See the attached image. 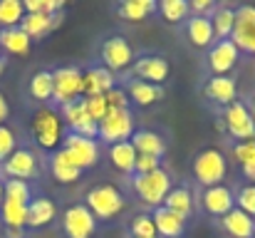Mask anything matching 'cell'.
<instances>
[{"label":"cell","instance_id":"7dc6e473","mask_svg":"<svg viewBox=\"0 0 255 238\" xmlns=\"http://www.w3.org/2000/svg\"><path fill=\"white\" fill-rule=\"evenodd\" d=\"M7 114H10V107H7V99L2 97V92H0V127L5 124V119H7Z\"/></svg>","mask_w":255,"mask_h":238},{"label":"cell","instance_id":"277c9868","mask_svg":"<svg viewBox=\"0 0 255 238\" xmlns=\"http://www.w3.org/2000/svg\"><path fill=\"white\" fill-rule=\"evenodd\" d=\"M226 174H228V159L223 157V152L208 147L193 157V176L203 189L223 184Z\"/></svg>","mask_w":255,"mask_h":238},{"label":"cell","instance_id":"8d00e7d4","mask_svg":"<svg viewBox=\"0 0 255 238\" xmlns=\"http://www.w3.org/2000/svg\"><path fill=\"white\" fill-rule=\"evenodd\" d=\"M129 231H131V238H156V226H154L151 214H136L129 224Z\"/></svg>","mask_w":255,"mask_h":238},{"label":"cell","instance_id":"681fc988","mask_svg":"<svg viewBox=\"0 0 255 238\" xmlns=\"http://www.w3.org/2000/svg\"><path fill=\"white\" fill-rule=\"evenodd\" d=\"M2 199H5V181H0V204H2Z\"/></svg>","mask_w":255,"mask_h":238},{"label":"cell","instance_id":"cb8c5ba5","mask_svg":"<svg viewBox=\"0 0 255 238\" xmlns=\"http://www.w3.org/2000/svg\"><path fill=\"white\" fill-rule=\"evenodd\" d=\"M129 142L134 144L136 154H146V157H156V159H161L166 154V139L159 132H154V129H136Z\"/></svg>","mask_w":255,"mask_h":238},{"label":"cell","instance_id":"4dcf8cb0","mask_svg":"<svg viewBox=\"0 0 255 238\" xmlns=\"http://www.w3.org/2000/svg\"><path fill=\"white\" fill-rule=\"evenodd\" d=\"M164 206L169 211H173V214L188 219L193 214V194H191V189L188 186H173L169 191V196H166V201H164Z\"/></svg>","mask_w":255,"mask_h":238},{"label":"cell","instance_id":"1f68e13d","mask_svg":"<svg viewBox=\"0 0 255 238\" xmlns=\"http://www.w3.org/2000/svg\"><path fill=\"white\" fill-rule=\"evenodd\" d=\"M156 12L169 25H181L191 17V7L186 0H161V2H156Z\"/></svg>","mask_w":255,"mask_h":238},{"label":"cell","instance_id":"6da1fadb","mask_svg":"<svg viewBox=\"0 0 255 238\" xmlns=\"http://www.w3.org/2000/svg\"><path fill=\"white\" fill-rule=\"evenodd\" d=\"M85 206L97 221H114L127 209V199L114 184H94L92 189H87Z\"/></svg>","mask_w":255,"mask_h":238},{"label":"cell","instance_id":"83f0119b","mask_svg":"<svg viewBox=\"0 0 255 238\" xmlns=\"http://www.w3.org/2000/svg\"><path fill=\"white\" fill-rule=\"evenodd\" d=\"M136 149L131 142H122V144H112L109 147V161L117 171L122 174H134V166H136Z\"/></svg>","mask_w":255,"mask_h":238},{"label":"cell","instance_id":"9c48e42d","mask_svg":"<svg viewBox=\"0 0 255 238\" xmlns=\"http://www.w3.org/2000/svg\"><path fill=\"white\" fill-rule=\"evenodd\" d=\"M99 55H102V62H104V67L109 70V72H127L131 65H134V50H131V45H129V40L127 37H122V35H112V37H107L104 42H102V50H99Z\"/></svg>","mask_w":255,"mask_h":238},{"label":"cell","instance_id":"f546056e","mask_svg":"<svg viewBox=\"0 0 255 238\" xmlns=\"http://www.w3.org/2000/svg\"><path fill=\"white\" fill-rule=\"evenodd\" d=\"M211 25H213L216 40H228L233 35V25H236V7L216 5V10L211 12Z\"/></svg>","mask_w":255,"mask_h":238},{"label":"cell","instance_id":"5b68a950","mask_svg":"<svg viewBox=\"0 0 255 238\" xmlns=\"http://www.w3.org/2000/svg\"><path fill=\"white\" fill-rule=\"evenodd\" d=\"M134 114L131 109H109L107 117L99 122V132H97V142L102 144H122L129 142L134 134Z\"/></svg>","mask_w":255,"mask_h":238},{"label":"cell","instance_id":"ffe728a7","mask_svg":"<svg viewBox=\"0 0 255 238\" xmlns=\"http://www.w3.org/2000/svg\"><path fill=\"white\" fill-rule=\"evenodd\" d=\"M186 37H188V42L193 47L208 50L216 42V32H213L211 17H206V15H191L186 20Z\"/></svg>","mask_w":255,"mask_h":238},{"label":"cell","instance_id":"5bb4252c","mask_svg":"<svg viewBox=\"0 0 255 238\" xmlns=\"http://www.w3.org/2000/svg\"><path fill=\"white\" fill-rule=\"evenodd\" d=\"M231 40L241 52L255 55V7L253 5H241L236 7V25Z\"/></svg>","mask_w":255,"mask_h":238},{"label":"cell","instance_id":"d4e9b609","mask_svg":"<svg viewBox=\"0 0 255 238\" xmlns=\"http://www.w3.org/2000/svg\"><path fill=\"white\" fill-rule=\"evenodd\" d=\"M55 216H57V206L47 196H37L27 204V226L30 229H45L55 221Z\"/></svg>","mask_w":255,"mask_h":238},{"label":"cell","instance_id":"816d5d0a","mask_svg":"<svg viewBox=\"0 0 255 238\" xmlns=\"http://www.w3.org/2000/svg\"><path fill=\"white\" fill-rule=\"evenodd\" d=\"M251 112H253V117H255V102H253V109H251Z\"/></svg>","mask_w":255,"mask_h":238},{"label":"cell","instance_id":"7402d4cb","mask_svg":"<svg viewBox=\"0 0 255 238\" xmlns=\"http://www.w3.org/2000/svg\"><path fill=\"white\" fill-rule=\"evenodd\" d=\"M154 219V226H156V236L159 238H181L186 234V219L169 211L166 206H159L154 209L151 214Z\"/></svg>","mask_w":255,"mask_h":238},{"label":"cell","instance_id":"4316f807","mask_svg":"<svg viewBox=\"0 0 255 238\" xmlns=\"http://www.w3.org/2000/svg\"><path fill=\"white\" fill-rule=\"evenodd\" d=\"M50 171H52V179L55 181H60V184H75V181H80V176H82V171L70 161V157L62 152V149H57L52 159H50Z\"/></svg>","mask_w":255,"mask_h":238},{"label":"cell","instance_id":"60d3db41","mask_svg":"<svg viewBox=\"0 0 255 238\" xmlns=\"http://www.w3.org/2000/svg\"><path fill=\"white\" fill-rule=\"evenodd\" d=\"M233 159L243 166V164H248V161H253L255 159V139L251 142H236L233 144Z\"/></svg>","mask_w":255,"mask_h":238},{"label":"cell","instance_id":"484cf974","mask_svg":"<svg viewBox=\"0 0 255 238\" xmlns=\"http://www.w3.org/2000/svg\"><path fill=\"white\" fill-rule=\"evenodd\" d=\"M32 47V40L20 30V27H7V30H0V50L7 52V55H27Z\"/></svg>","mask_w":255,"mask_h":238},{"label":"cell","instance_id":"ab89813d","mask_svg":"<svg viewBox=\"0 0 255 238\" xmlns=\"http://www.w3.org/2000/svg\"><path fill=\"white\" fill-rule=\"evenodd\" d=\"M17 149V139H15V132L10 127H0V166L7 161V157Z\"/></svg>","mask_w":255,"mask_h":238},{"label":"cell","instance_id":"b9f144b4","mask_svg":"<svg viewBox=\"0 0 255 238\" xmlns=\"http://www.w3.org/2000/svg\"><path fill=\"white\" fill-rule=\"evenodd\" d=\"M104 99H107L109 109H129V107H131V102H129V97H127V92H124L122 87L109 89V92L104 94Z\"/></svg>","mask_w":255,"mask_h":238},{"label":"cell","instance_id":"3957f363","mask_svg":"<svg viewBox=\"0 0 255 238\" xmlns=\"http://www.w3.org/2000/svg\"><path fill=\"white\" fill-rule=\"evenodd\" d=\"M131 189H134L136 199L144 206L159 209V206H164L169 191L173 189V179L169 176V171H164V169H156L151 174H134Z\"/></svg>","mask_w":255,"mask_h":238},{"label":"cell","instance_id":"9a60e30c","mask_svg":"<svg viewBox=\"0 0 255 238\" xmlns=\"http://www.w3.org/2000/svg\"><path fill=\"white\" fill-rule=\"evenodd\" d=\"M2 174L7 179H20V181L35 179L40 174V159L30 149H15L2 164Z\"/></svg>","mask_w":255,"mask_h":238},{"label":"cell","instance_id":"7a4b0ae2","mask_svg":"<svg viewBox=\"0 0 255 238\" xmlns=\"http://www.w3.org/2000/svg\"><path fill=\"white\" fill-rule=\"evenodd\" d=\"M30 132H32V139L37 142L40 149H45V152H57V147H60L62 139H65V122H62V117H60L57 109L40 107V109L32 114Z\"/></svg>","mask_w":255,"mask_h":238},{"label":"cell","instance_id":"44dd1931","mask_svg":"<svg viewBox=\"0 0 255 238\" xmlns=\"http://www.w3.org/2000/svg\"><path fill=\"white\" fill-rule=\"evenodd\" d=\"M124 92H127L129 102L136 104V107H151V104L161 102L164 94H166L164 87H159V84H149V82H141V79H129L127 87H124Z\"/></svg>","mask_w":255,"mask_h":238},{"label":"cell","instance_id":"f1b7e54d","mask_svg":"<svg viewBox=\"0 0 255 238\" xmlns=\"http://www.w3.org/2000/svg\"><path fill=\"white\" fill-rule=\"evenodd\" d=\"M117 12L129 22H144L149 15L156 12V0H124L119 2Z\"/></svg>","mask_w":255,"mask_h":238},{"label":"cell","instance_id":"e0dca14e","mask_svg":"<svg viewBox=\"0 0 255 238\" xmlns=\"http://www.w3.org/2000/svg\"><path fill=\"white\" fill-rule=\"evenodd\" d=\"M203 97L211 99L213 104H221L226 109L228 104H233L238 99V84H236V79L231 75H226V77L211 75L206 79V84H203Z\"/></svg>","mask_w":255,"mask_h":238},{"label":"cell","instance_id":"bcb514c9","mask_svg":"<svg viewBox=\"0 0 255 238\" xmlns=\"http://www.w3.org/2000/svg\"><path fill=\"white\" fill-rule=\"evenodd\" d=\"M241 171H243V176L248 179V184H255V159L253 161H248V164H243Z\"/></svg>","mask_w":255,"mask_h":238},{"label":"cell","instance_id":"d6986e66","mask_svg":"<svg viewBox=\"0 0 255 238\" xmlns=\"http://www.w3.org/2000/svg\"><path fill=\"white\" fill-rule=\"evenodd\" d=\"M114 72H109L104 65H92L82 70V97H94V94H107L114 89Z\"/></svg>","mask_w":255,"mask_h":238},{"label":"cell","instance_id":"d6a6232c","mask_svg":"<svg viewBox=\"0 0 255 238\" xmlns=\"http://www.w3.org/2000/svg\"><path fill=\"white\" fill-rule=\"evenodd\" d=\"M0 219H2L5 229H25L27 226V204H15V201L2 199Z\"/></svg>","mask_w":255,"mask_h":238},{"label":"cell","instance_id":"8992f818","mask_svg":"<svg viewBox=\"0 0 255 238\" xmlns=\"http://www.w3.org/2000/svg\"><path fill=\"white\" fill-rule=\"evenodd\" d=\"M221 122H223V129L228 132V137H233L238 142H251V139H255V117L246 102L236 99L233 104H228L223 109Z\"/></svg>","mask_w":255,"mask_h":238},{"label":"cell","instance_id":"d590c367","mask_svg":"<svg viewBox=\"0 0 255 238\" xmlns=\"http://www.w3.org/2000/svg\"><path fill=\"white\" fill-rule=\"evenodd\" d=\"M5 201H15V204H30L32 201V189L27 181L20 179H7L5 181Z\"/></svg>","mask_w":255,"mask_h":238},{"label":"cell","instance_id":"7c38bea8","mask_svg":"<svg viewBox=\"0 0 255 238\" xmlns=\"http://www.w3.org/2000/svg\"><path fill=\"white\" fill-rule=\"evenodd\" d=\"M198 204H201V209H203L208 216L223 219L226 214H231V211L236 209V194H233V189H228L226 184L208 186V189L201 191Z\"/></svg>","mask_w":255,"mask_h":238},{"label":"cell","instance_id":"836d02e7","mask_svg":"<svg viewBox=\"0 0 255 238\" xmlns=\"http://www.w3.org/2000/svg\"><path fill=\"white\" fill-rule=\"evenodd\" d=\"M30 97L42 104L52 99V72L50 70H40L30 77Z\"/></svg>","mask_w":255,"mask_h":238},{"label":"cell","instance_id":"4fadbf2b","mask_svg":"<svg viewBox=\"0 0 255 238\" xmlns=\"http://www.w3.org/2000/svg\"><path fill=\"white\" fill-rule=\"evenodd\" d=\"M60 117H62V122L70 127L72 134H80V137H87V139H97L99 124L87 114L82 97L75 99V102H70V104H65V107H60Z\"/></svg>","mask_w":255,"mask_h":238},{"label":"cell","instance_id":"30bf717a","mask_svg":"<svg viewBox=\"0 0 255 238\" xmlns=\"http://www.w3.org/2000/svg\"><path fill=\"white\" fill-rule=\"evenodd\" d=\"M241 60V50L236 47V42L228 37V40H216L211 47H208V55H206V67L211 75L216 77H226L228 72L236 70Z\"/></svg>","mask_w":255,"mask_h":238},{"label":"cell","instance_id":"ac0fdd59","mask_svg":"<svg viewBox=\"0 0 255 238\" xmlns=\"http://www.w3.org/2000/svg\"><path fill=\"white\" fill-rule=\"evenodd\" d=\"M62 20H65V12H57V15H45V12H32V15H27V12H25V17H22V22H20V30H22L30 40H40V37L50 35L52 30H57V27L62 25Z\"/></svg>","mask_w":255,"mask_h":238},{"label":"cell","instance_id":"f6af8a7d","mask_svg":"<svg viewBox=\"0 0 255 238\" xmlns=\"http://www.w3.org/2000/svg\"><path fill=\"white\" fill-rule=\"evenodd\" d=\"M42 12H45V15L65 12V0H42Z\"/></svg>","mask_w":255,"mask_h":238},{"label":"cell","instance_id":"74e56055","mask_svg":"<svg viewBox=\"0 0 255 238\" xmlns=\"http://www.w3.org/2000/svg\"><path fill=\"white\" fill-rule=\"evenodd\" d=\"M236 209L255 219V184H243L236 191Z\"/></svg>","mask_w":255,"mask_h":238},{"label":"cell","instance_id":"603a6c76","mask_svg":"<svg viewBox=\"0 0 255 238\" xmlns=\"http://www.w3.org/2000/svg\"><path fill=\"white\" fill-rule=\"evenodd\" d=\"M218 221L228 238H255V219L243 214L241 209H233L231 214H226Z\"/></svg>","mask_w":255,"mask_h":238},{"label":"cell","instance_id":"e575fe53","mask_svg":"<svg viewBox=\"0 0 255 238\" xmlns=\"http://www.w3.org/2000/svg\"><path fill=\"white\" fill-rule=\"evenodd\" d=\"M25 17V7L20 0H0V30L20 27Z\"/></svg>","mask_w":255,"mask_h":238},{"label":"cell","instance_id":"f5cc1de1","mask_svg":"<svg viewBox=\"0 0 255 238\" xmlns=\"http://www.w3.org/2000/svg\"><path fill=\"white\" fill-rule=\"evenodd\" d=\"M156 238H159V236H156Z\"/></svg>","mask_w":255,"mask_h":238},{"label":"cell","instance_id":"52a82bcc","mask_svg":"<svg viewBox=\"0 0 255 238\" xmlns=\"http://www.w3.org/2000/svg\"><path fill=\"white\" fill-rule=\"evenodd\" d=\"M70 161L80 169V171H87V169H92V166H97V161H99V154H102V147H99V142L97 139H87V137H80V134H65V139H62V147H60Z\"/></svg>","mask_w":255,"mask_h":238},{"label":"cell","instance_id":"f907efd6","mask_svg":"<svg viewBox=\"0 0 255 238\" xmlns=\"http://www.w3.org/2000/svg\"><path fill=\"white\" fill-rule=\"evenodd\" d=\"M2 72H5V60L0 57V75H2Z\"/></svg>","mask_w":255,"mask_h":238},{"label":"cell","instance_id":"c3c4849f","mask_svg":"<svg viewBox=\"0 0 255 238\" xmlns=\"http://www.w3.org/2000/svg\"><path fill=\"white\" fill-rule=\"evenodd\" d=\"M7 238H25V229H5Z\"/></svg>","mask_w":255,"mask_h":238},{"label":"cell","instance_id":"ba28073f","mask_svg":"<svg viewBox=\"0 0 255 238\" xmlns=\"http://www.w3.org/2000/svg\"><path fill=\"white\" fill-rule=\"evenodd\" d=\"M82 97V70L80 67H57L52 72V99L57 107H65Z\"/></svg>","mask_w":255,"mask_h":238},{"label":"cell","instance_id":"f35d334b","mask_svg":"<svg viewBox=\"0 0 255 238\" xmlns=\"http://www.w3.org/2000/svg\"><path fill=\"white\" fill-rule=\"evenodd\" d=\"M82 102H85V109L87 114L99 124L104 117H107V112H109V104H107V99H104V94H94V97H82Z\"/></svg>","mask_w":255,"mask_h":238},{"label":"cell","instance_id":"2e32d148","mask_svg":"<svg viewBox=\"0 0 255 238\" xmlns=\"http://www.w3.org/2000/svg\"><path fill=\"white\" fill-rule=\"evenodd\" d=\"M169 60L164 55H141V57L134 60V75L141 82L164 87V82L169 79Z\"/></svg>","mask_w":255,"mask_h":238},{"label":"cell","instance_id":"ee69618b","mask_svg":"<svg viewBox=\"0 0 255 238\" xmlns=\"http://www.w3.org/2000/svg\"><path fill=\"white\" fill-rule=\"evenodd\" d=\"M188 7H191V15H206V17H211V12L216 10V2L213 0H193V2H188Z\"/></svg>","mask_w":255,"mask_h":238},{"label":"cell","instance_id":"7bdbcfd3","mask_svg":"<svg viewBox=\"0 0 255 238\" xmlns=\"http://www.w3.org/2000/svg\"><path fill=\"white\" fill-rule=\"evenodd\" d=\"M161 169V159L156 157H146V154H139L136 157V166H134V174H151Z\"/></svg>","mask_w":255,"mask_h":238},{"label":"cell","instance_id":"8fae6325","mask_svg":"<svg viewBox=\"0 0 255 238\" xmlns=\"http://www.w3.org/2000/svg\"><path fill=\"white\" fill-rule=\"evenodd\" d=\"M97 226L99 221L85 204H70L62 214V231L67 238H92L97 234Z\"/></svg>","mask_w":255,"mask_h":238}]
</instances>
